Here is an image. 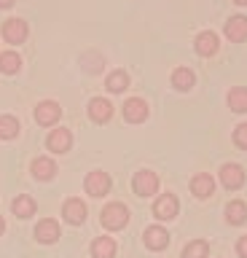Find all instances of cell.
<instances>
[{"label": "cell", "mask_w": 247, "mask_h": 258, "mask_svg": "<svg viewBox=\"0 0 247 258\" xmlns=\"http://www.w3.org/2000/svg\"><path fill=\"white\" fill-rule=\"evenodd\" d=\"M191 191H194V197L207 199V197H212V191H215V180L207 172H199V175H194V180H191Z\"/></svg>", "instance_id": "cell-13"}, {"label": "cell", "mask_w": 247, "mask_h": 258, "mask_svg": "<svg viewBox=\"0 0 247 258\" xmlns=\"http://www.w3.org/2000/svg\"><path fill=\"white\" fill-rule=\"evenodd\" d=\"M194 81L196 78H194V73H191L188 68H178L172 73V86L180 89V92H188V89L194 86Z\"/></svg>", "instance_id": "cell-21"}, {"label": "cell", "mask_w": 247, "mask_h": 258, "mask_svg": "<svg viewBox=\"0 0 247 258\" xmlns=\"http://www.w3.org/2000/svg\"><path fill=\"white\" fill-rule=\"evenodd\" d=\"M153 213H156V218H161V221H172V218L178 215V199H175V194L158 197L156 205H153Z\"/></svg>", "instance_id": "cell-6"}, {"label": "cell", "mask_w": 247, "mask_h": 258, "mask_svg": "<svg viewBox=\"0 0 247 258\" xmlns=\"http://www.w3.org/2000/svg\"><path fill=\"white\" fill-rule=\"evenodd\" d=\"M183 258H207V242H202V239L188 242L186 250H183Z\"/></svg>", "instance_id": "cell-26"}, {"label": "cell", "mask_w": 247, "mask_h": 258, "mask_svg": "<svg viewBox=\"0 0 247 258\" xmlns=\"http://www.w3.org/2000/svg\"><path fill=\"white\" fill-rule=\"evenodd\" d=\"M228 108L234 113H247V89L244 86H234L228 92Z\"/></svg>", "instance_id": "cell-19"}, {"label": "cell", "mask_w": 247, "mask_h": 258, "mask_svg": "<svg viewBox=\"0 0 247 258\" xmlns=\"http://www.w3.org/2000/svg\"><path fill=\"white\" fill-rule=\"evenodd\" d=\"M236 253L242 255V258H247V237H242V239L236 242Z\"/></svg>", "instance_id": "cell-29"}, {"label": "cell", "mask_w": 247, "mask_h": 258, "mask_svg": "<svg viewBox=\"0 0 247 258\" xmlns=\"http://www.w3.org/2000/svg\"><path fill=\"white\" fill-rule=\"evenodd\" d=\"M194 46H196V51L202 54V56H212L215 51H218L220 40H218V35H215V32H210V30H204V32H199V35H196V40H194Z\"/></svg>", "instance_id": "cell-10"}, {"label": "cell", "mask_w": 247, "mask_h": 258, "mask_svg": "<svg viewBox=\"0 0 247 258\" xmlns=\"http://www.w3.org/2000/svg\"><path fill=\"white\" fill-rule=\"evenodd\" d=\"M3 38L9 43H22L27 38V22L25 19H9L3 24Z\"/></svg>", "instance_id": "cell-9"}, {"label": "cell", "mask_w": 247, "mask_h": 258, "mask_svg": "<svg viewBox=\"0 0 247 258\" xmlns=\"http://www.w3.org/2000/svg\"><path fill=\"white\" fill-rule=\"evenodd\" d=\"M62 215H65L67 223L81 226V223L86 221V205H84L81 199H67L65 207H62Z\"/></svg>", "instance_id": "cell-7"}, {"label": "cell", "mask_w": 247, "mask_h": 258, "mask_svg": "<svg viewBox=\"0 0 247 258\" xmlns=\"http://www.w3.org/2000/svg\"><path fill=\"white\" fill-rule=\"evenodd\" d=\"M19 135V121L14 116H0V137L3 140H14Z\"/></svg>", "instance_id": "cell-24"}, {"label": "cell", "mask_w": 247, "mask_h": 258, "mask_svg": "<svg viewBox=\"0 0 247 258\" xmlns=\"http://www.w3.org/2000/svg\"><path fill=\"white\" fill-rule=\"evenodd\" d=\"M167 242H170L167 229H161V226H150V229H145V245L150 250H164Z\"/></svg>", "instance_id": "cell-16"}, {"label": "cell", "mask_w": 247, "mask_h": 258, "mask_svg": "<svg viewBox=\"0 0 247 258\" xmlns=\"http://www.w3.org/2000/svg\"><path fill=\"white\" fill-rule=\"evenodd\" d=\"M226 221L231 226H242L247 221V205L244 202H228L226 205Z\"/></svg>", "instance_id": "cell-18"}, {"label": "cell", "mask_w": 247, "mask_h": 258, "mask_svg": "<svg viewBox=\"0 0 247 258\" xmlns=\"http://www.w3.org/2000/svg\"><path fill=\"white\" fill-rule=\"evenodd\" d=\"M234 143L239 145V148H247V124L234 129Z\"/></svg>", "instance_id": "cell-28"}, {"label": "cell", "mask_w": 247, "mask_h": 258, "mask_svg": "<svg viewBox=\"0 0 247 258\" xmlns=\"http://www.w3.org/2000/svg\"><path fill=\"white\" fill-rule=\"evenodd\" d=\"M70 143H73V135H70V129H65V126L54 129L49 135V140H46V145H49L54 153H65L70 148Z\"/></svg>", "instance_id": "cell-11"}, {"label": "cell", "mask_w": 247, "mask_h": 258, "mask_svg": "<svg viewBox=\"0 0 247 258\" xmlns=\"http://www.w3.org/2000/svg\"><path fill=\"white\" fill-rule=\"evenodd\" d=\"M220 183L226 185V188H239V185L244 183V169L239 167V164H223L220 169Z\"/></svg>", "instance_id": "cell-8"}, {"label": "cell", "mask_w": 247, "mask_h": 258, "mask_svg": "<svg viewBox=\"0 0 247 258\" xmlns=\"http://www.w3.org/2000/svg\"><path fill=\"white\" fill-rule=\"evenodd\" d=\"M129 86V76H126L124 70H116L108 76V89L110 92H124V89Z\"/></svg>", "instance_id": "cell-25"}, {"label": "cell", "mask_w": 247, "mask_h": 258, "mask_svg": "<svg viewBox=\"0 0 247 258\" xmlns=\"http://www.w3.org/2000/svg\"><path fill=\"white\" fill-rule=\"evenodd\" d=\"M59 116H62V110H59V105L54 102V100H43V102L35 108V121H38V124H43V126L57 124Z\"/></svg>", "instance_id": "cell-3"}, {"label": "cell", "mask_w": 247, "mask_h": 258, "mask_svg": "<svg viewBox=\"0 0 247 258\" xmlns=\"http://www.w3.org/2000/svg\"><path fill=\"white\" fill-rule=\"evenodd\" d=\"M14 3H17V0H0V8H11Z\"/></svg>", "instance_id": "cell-30"}, {"label": "cell", "mask_w": 247, "mask_h": 258, "mask_svg": "<svg viewBox=\"0 0 247 258\" xmlns=\"http://www.w3.org/2000/svg\"><path fill=\"white\" fill-rule=\"evenodd\" d=\"M3 229H6V221H3V218H0V234H3Z\"/></svg>", "instance_id": "cell-31"}, {"label": "cell", "mask_w": 247, "mask_h": 258, "mask_svg": "<svg viewBox=\"0 0 247 258\" xmlns=\"http://www.w3.org/2000/svg\"><path fill=\"white\" fill-rule=\"evenodd\" d=\"M226 38L234 40V43L247 38V16H231L226 22Z\"/></svg>", "instance_id": "cell-14"}, {"label": "cell", "mask_w": 247, "mask_h": 258, "mask_svg": "<svg viewBox=\"0 0 247 258\" xmlns=\"http://www.w3.org/2000/svg\"><path fill=\"white\" fill-rule=\"evenodd\" d=\"M19 68H22V56L17 51H3V54H0V70H3V73L14 76Z\"/></svg>", "instance_id": "cell-23"}, {"label": "cell", "mask_w": 247, "mask_h": 258, "mask_svg": "<svg viewBox=\"0 0 247 258\" xmlns=\"http://www.w3.org/2000/svg\"><path fill=\"white\" fill-rule=\"evenodd\" d=\"M33 175L38 177V180H51V177L57 175V164H54L51 159H46V156H38L33 161Z\"/></svg>", "instance_id": "cell-17"}, {"label": "cell", "mask_w": 247, "mask_h": 258, "mask_svg": "<svg viewBox=\"0 0 247 258\" xmlns=\"http://www.w3.org/2000/svg\"><path fill=\"white\" fill-rule=\"evenodd\" d=\"M234 3H236V6H247V0H234Z\"/></svg>", "instance_id": "cell-32"}, {"label": "cell", "mask_w": 247, "mask_h": 258, "mask_svg": "<svg viewBox=\"0 0 247 258\" xmlns=\"http://www.w3.org/2000/svg\"><path fill=\"white\" fill-rule=\"evenodd\" d=\"M92 253H94V258H113V255H116V242L110 239V237H100V239H94Z\"/></svg>", "instance_id": "cell-20"}, {"label": "cell", "mask_w": 247, "mask_h": 258, "mask_svg": "<svg viewBox=\"0 0 247 258\" xmlns=\"http://www.w3.org/2000/svg\"><path fill=\"white\" fill-rule=\"evenodd\" d=\"M89 116L97 121V124H102V121H108L110 116H113V105H110L108 100H102V97H94V100L89 102Z\"/></svg>", "instance_id": "cell-15"}, {"label": "cell", "mask_w": 247, "mask_h": 258, "mask_svg": "<svg viewBox=\"0 0 247 258\" xmlns=\"http://www.w3.org/2000/svg\"><path fill=\"white\" fill-rule=\"evenodd\" d=\"M86 194H92V197H105V194L110 191V177L108 172H100V169H94V172L86 175Z\"/></svg>", "instance_id": "cell-2"}, {"label": "cell", "mask_w": 247, "mask_h": 258, "mask_svg": "<svg viewBox=\"0 0 247 258\" xmlns=\"http://www.w3.org/2000/svg\"><path fill=\"white\" fill-rule=\"evenodd\" d=\"M134 191L140 194V197H150V194L158 191V177L156 172H150V169H142V172L134 175Z\"/></svg>", "instance_id": "cell-4"}, {"label": "cell", "mask_w": 247, "mask_h": 258, "mask_svg": "<svg viewBox=\"0 0 247 258\" xmlns=\"http://www.w3.org/2000/svg\"><path fill=\"white\" fill-rule=\"evenodd\" d=\"M35 237H38V242H46V245L57 242L59 239V223L51 221V218H46V221H41L35 226Z\"/></svg>", "instance_id": "cell-12"}, {"label": "cell", "mask_w": 247, "mask_h": 258, "mask_svg": "<svg viewBox=\"0 0 247 258\" xmlns=\"http://www.w3.org/2000/svg\"><path fill=\"white\" fill-rule=\"evenodd\" d=\"M14 215H19V218L35 215V199H33V197H27V194L17 197V199H14Z\"/></svg>", "instance_id": "cell-22"}, {"label": "cell", "mask_w": 247, "mask_h": 258, "mask_svg": "<svg viewBox=\"0 0 247 258\" xmlns=\"http://www.w3.org/2000/svg\"><path fill=\"white\" fill-rule=\"evenodd\" d=\"M84 68L89 73H100L102 70V56L100 54H86L84 56Z\"/></svg>", "instance_id": "cell-27"}, {"label": "cell", "mask_w": 247, "mask_h": 258, "mask_svg": "<svg viewBox=\"0 0 247 258\" xmlns=\"http://www.w3.org/2000/svg\"><path fill=\"white\" fill-rule=\"evenodd\" d=\"M124 118L129 121V124H140V121L148 118V105L145 100H140V97H132V100L124 102Z\"/></svg>", "instance_id": "cell-5"}, {"label": "cell", "mask_w": 247, "mask_h": 258, "mask_svg": "<svg viewBox=\"0 0 247 258\" xmlns=\"http://www.w3.org/2000/svg\"><path fill=\"white\" fill-rule=\"evenodd\" d=\"M126 221H129V210H126L121 202H113V205H108L105 210H102V226L110 229V231L124 229Z\"/></svg>", "instance_id": "cell-1"}]
</instances>
